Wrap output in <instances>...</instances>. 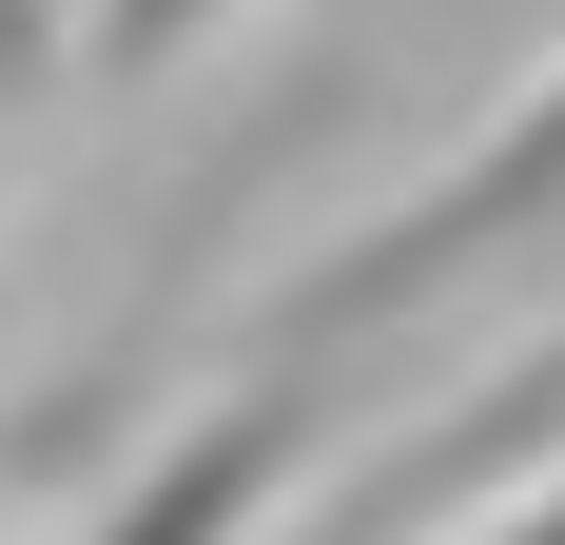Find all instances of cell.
Returning <instances> with one entry per match:
<instances>
[{"instance_id": "6da1fadb", "label": "cell", "mask_w": 565, "mask_h": 545, "mask_svg": "<svg viewBox=\"0 0 565 545\" xmlns=\"http://www.w3.org/2000/svg\"><path fill=\"white\" fill-rule=\"evenodd\" d=\"M526 234H565V40L526 58L488 117H468V157H449V175H409L391 215H351L332 254L274 292V351L312 371V351H351V331H391V312H429V292H468V272L526 254Z\"/></svg>"}, {"instance_id": "7a4b0ae2", "label": "cell", "mask_w": 565, "mask_h": 545, "mask_svg": "<svg viewBox=\"0 0 565 545\" xmlns=\"http://www.w3.org/2000/svg\"><path fill=\"white\" fill-rule=\"evenodd\" d=\"M526 448H565V331H526L508 371L468 389L449 429H409V448H371L332 506H312V545H409V526H449V506H488L526 468Z\"/></svg>"}, {"instance_id": "3957f363", "label": "cell", "mask_w": 565, "mask_h": 545, "mask_svg": "<svg viewBox=\"0 0 565 545\" xmlns=\"http://www.w3.org/2000/svg\"><path fill=\"white\" fill-rule=\"evenodd\" d=\"M292 448H312V389H292V351H274L234 409H195V429L117 488L98 545H254V526H274V488H292Z\"/></svg>"}, {"instance_id": "277c9868", "label": "cell", "mask_w": 565, "mask_h": 545, "mask_svg": "<svg viewBox=\"0 0 565 545\" xmlns=\"http://www.w3.org/2000/svg\"><path fill=\"white\" fill-rule=\"evenodd\" d=\"M449 545H565V448H526L488 506H449Z\"/></svg>"}, {"instance_id": "5b68a950", "label": "cell", "mask_w": 565, "mask_h": 545, "mask_svg": "<svg viewBox=\"0 0 565 545\" xmlns=\"http://www.w3.org/2000/svg\"><path fill=\"white\" fill-rule=\"evenodd\" d=\"M215 20H234V0H98V58H117V78H157V58H195Z\"/></svg>"}]
</instances>
